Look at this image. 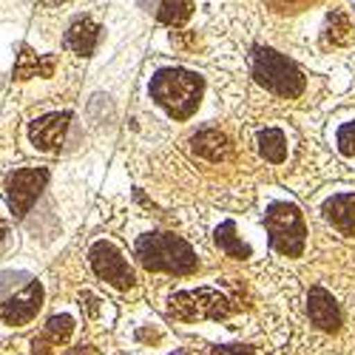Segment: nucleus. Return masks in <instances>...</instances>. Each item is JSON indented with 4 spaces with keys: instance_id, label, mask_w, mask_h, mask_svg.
Returning a JSON list of instances; mask_svg holds the SVG:
<instances>
[{
    "instance_id": "1",
    "label": "nucleus",
    "mask_w": 355,
    "mask_h": 355,
    "mask_svg": "<svg viewBox=\"0 0 355 355\" xmlns=\"http://www.w3.org/2000/svg\"><path fill=\"white\" fill-rule=\"evenodd\" d=\"M151 97L173 120H188L202 97V77L185 69H165L151 83Z\"/></svg>"
},
{
    "instance_id": "2",
    "label": "nucleus",
    "mask_w": 355,
    "mask_h": 355,
    "mask_svg": "<svg viewBox=\"0 0 355 355\" xmlns=\"http://www.w3.org/2000/svg\"><path fill=\"white\" fill-rule=\"evenodd\" d=\"M137 256L148 270L185 276L196 270V256L185 239L173 233H148L137 242Z\"/></svg>"
},
{
    "instance_id": "3",
    "label": "nucleus",
    "mask_w": 355,
    "mask_h": 355,
    "mask_svg": "<svg viewBox=\"0 0 355 355\" xmlns=\"http://www.w3.org/2000/svg\"><path fill=\"white\" fill-rule=\"evenodd\" d=\"M253 77L268 88V92L279 94V97H299L304 92V77L295 69L287 57H282L279 51L268 49V46H256L253 49Z\"/></svg>"
},
{
    "instance_id": "4",
    "label": "nucleus",
    "mask_w": 355,
    "mask_h": 355,
    "mask_svg": "<svg viewBox=\"0 0 355 355\" xmlns=\"http://www.w3.org/2000/svg\"><path fill=\"white\" fill-rule=\"evenodd\" d=\"M268 233L270 242L282 256H302L304 239H307V227L302 214L293 205H273L268 211Z\"/></svg>"
},
{
    "instance_id": "5",
    "label": "nucleus",
    "mask_w": 355,
    "mask_h": 355,
    "mask_svg": "<svg viewBox=\"0 0 355 355\" xmlns=\"http://www.w3.org/2000/svg\"><path fill=\"white\" fill-rule=\"evenodd\" d=\"M236 304L225 299L216 290H196V293H180L171 299V315L180 321H202V318H219L227 315Z\"/></svg>"
},
{
    "instance_id": "6",
    "label": "nucleus",
    "mask_w": 355,
    "mask_h": 355,
    "mask_svg": "<svg viewBox=\"0 0 355 355\" xmlns=\"http://www.w3.org/2000/svg\"><path fill=\"white\" fill-rule=\"evenodd\" d=\"M49 182V168H20L6 176V202L15 214V219H23L28 208L37 202L40 191Z\"/></svg>"
},
{
    "instance_id": "7",
    "label": "nucleus",
    "mask_w": 355,
    "mask_h": 355,
    "mask_svg": "<svg viewBox=\"0 0 355 355\" xmlns=\"http://www.w3.org/2000/svg\"><path fill=\"white\" fill-rule=\"evenodd\" d=\"M88 264H92V270H94V276L100 282H105V284H111L116 290H128L137 282V276L131 270V264L125 261V256L108 242H97L92 250H88Z\"/></svg>"
},
{
    "instance_id": "8",
    "label": "nucleus",
    "mask_w": 355,
    "mask_h": 355,
    "mask_svg": "<svg viewBox=\"0 0 355 355\" xmlns=\"http://www.w3.org/2000/svg\"><path fill=\"white\" fill-rule=\"evenodd\" d=\"M43 307V284L40 282H32L23 293L12 295L9 302L0 304V321L12 324V327H23L28 324Z\"/></svg>"
},
{
    "instance_id": "9",
    "label": "nucleus",
    "mask_w": 355,
    "mask_h": 355,
    "mask_svg": "<svg viewBox=\"0 0 355 355\" xmlns=\"http://www.w3.org/2000/svg\"><path fill=\"white\" fill-rule=\"evenodd\" d=\"M69 123H71L69 111L46 114V116H40V120H35L32 125H28V139H32L35 148H40V151H57L66 139Z\"/></svg>"
},
{
    "instance_id": "10",
    "label": "nucleus",
    "mask_w": 355,
    "mask_h": 355,
    "mask_svg": "<svg viewBox=\"0 0 355 355\" xmlns=\"http://www.w3.org/2000/svg\"><path fill=\"white\" fill-rule=\"evenodd\" d=\"M307 313H310V321L321 330H336L341 327V310L336 304V299L321 290V287H313L310 290V304H307Z\"/></svg>"
},
{
    "instance_id": "11",
    "label": "nucleus",
    "mask_w": 355,
    "mask_h": 355,
    "mask_svg": "<svg viewBox=\"0 0 355 355\" xmlns=\"http://www.w3.org/2000/svg\"><path fill=\"white\" fill-rule=\"evenodd\" d=\"M191 148L196 151V157L208 159V162H225L233 157V145L222 131H199L191 139Z\"/></svg>"
},
{
    "instance_id": "12",
    "label": "nucleus",
    "mask_w": 355,
    "mask_h": 355,
    "mask_svg": "<svg viewBox=\"0 0 355 355\" xmlns=\"http://www.w3.org/2000/svg\"><path fill=\"white\" fill-rule=\"evenodd\" d=\"M97 37H100V28L97 23H92L88 17H80L69 26V32H66V46L74 51V54H92L94 46H97Z\"/></svg>"
},
{
    "instance_id": "13",
    "label": "nucleus",
    "mask_w": 355,
    "mask_h": 355,
    "mask_svg": "<svg viewBox=\"0 0 355 355\" xmlns=\"http://www.w3.org/2000/svg\"><path fill=\"white\" fill-rule=\"evenodd\" d=\"M71 330H74V318H71V315H54V318L46 324L43 336L35 341V349H37L40 355H49L51 349H57V347H60V344L71 336Z\"/></svg>"
},
{
    "instance_id": "14",
    "label": "nucleus",
    "mask_w": 355,
    "mask_h": 355,
    "mask_svg": "<svg viewBox=\"0 0 355 355\" xmlns=\"http://www.w3.org/2000/svg\"><path fill=\"white\" fill-rule=\"evenodd\" d=\"M327 219L333 222L336 230H341L347 236H355V196L344 193V196L330 199L327 202Z\"/></svg>"
},
{
    "instance_id": "15",
    "label": "nucleus",
    "mask_w": 355,
    "mask_h": 355,
    "mask_svg": "<svg viewBox=\"0 0 355 355\" xmlns=\"http://www.w3.org/2000/svg\"><path fill=\"white\" fill-rule=\"evenodd\" d=\"M352 40V23L347 17V12L336 9L327 15V23H324V43L327 46H347Z\"/></svg>"
},
{
    "instance_id": "16",
    "label": "nucleus",
    "mask_w": 355,
    "mask_h": 355,
    "mask_svg": "<svg viewBox=\"0 0 355 355\" xmlns=\"http://www.w3.org/2000/svg\"><path fill=\"white\" fill-rule=\"evenodd\" d=\"M259 154L268 162H284L287 159V137L279 128H264L259 134Z\"/></svg>"
},
{
    "instance_id": "17",
    "label": "nucleus",
    "mask_w": 355,
    "mask_h": 355,
    "mask_svg": "<svg viewBox=\"0 0 355 355\" xmlns=\"http://www.w3.org/2000/svg\"><path fill=\"white\" fill-rule=\"evenodd\" d=\"M216 245L233 256V259H250V248L242 242V236H236V225L233 222H225L219 230H216Z\"/></svg>"
},
{
    "instance_id": "18",
    "label": "nucleus",
    "mask_w": 355,
    "mask_h": 355,
    "mask_svg": "<svg viewBox=\"0 0 355 355\" xmlns=\"http://www.w3.org/2000/svg\"><path fill=\"white\" fill-rule=\"evenodd\" d=\"M193 12L191 0H159V20L165 26H182Z\"/></svg>"
},
{
    "instance_id": "19",
    "label": "nucleus",
    "mask_w": 355,
    "mask_h": 355,
    "mask_svg": "<svg viewBox=\"0 0 355 355\" xmlns=\"http://www.w3.org/2000/svg\"><path fill=\"white\" fill-rule=\"evenodd\" d=\"M51 60H37V54L28 49V46H23V51H20V60H17V77L20 80H26V77H37L40 71L43 74H49L51 71Z\"/></svg>"
},
{
    "instance_id": "20",
    "label": "nucleus",
    "mask_w": 355,
    "mask_h": 355,
    "mask_svg": "<svg viewBox=\"0 0 355 355\" xmlns=\"http://www.w3.org/2000/svg\"><path fill=\"white\" fill-rule=\"evenodd\" d=\"M338 151L347 157H355V125H347L338 134Z\"/></svg>"
},
{
    "instance_id": "21",
    "label": "nucleus",
    "mask_w": 355,
    "mask_h": 355,
    "mask_svg": "<svg viewBox=\"0 0 355 355\" xmlns=\"http://www.w3.org/2000/svg\"><path fill=\"white\" fill-rule=\"evenodd\" d=\"M214 355H253L250 347H242V344H236V347H216Z\"/></svg>"
},
{
    "instance_id": "22",
    "label": "nucleus",
    "mask_w": 355,
    "mask_h": 355,
    "mask_svg": "<svg viewBox=\"0 0 355 355\" xmlns=\"http://www.w3.org/2000/svg\"><path fill=\"white\" fill-rule=\"evenodd\" d=\"M9 233V222H6V216L0 214V242H3V236Z\"/></svg>"
},
{
    "instance_id": "23",
    "label": "nucleus",
    "mask_w": 355,
    "mask_h": 355,
    "mask_svg": "<svg viewBox=\"0 0 355 355\" xmlns=\"http://www.w3.org/2000/svg\"><path fill=\"white\" fill-rule=\"evenodd\" d=\"M69 355H97L94 349H88V347H77V349H71Z\"/></svg>"
},
{
    "instance_id": "24",
    "label": "nucleus",
    "mask_w": 355,
    "mask_h": 355,
    "mask_svg": "<svg viewBox=\"0 0 355 355\" xmlns=\"http://www.w3.org/2000/svg\"><path fill=\"white\" fill-rule=\"evenodd\" d=\"M173 355H188V352H173Z\"/></svg>"
},
{
    "instance_id": "25",
    "label": "nucleus",
    "mask_w": 355,
    "mask_h": 355,
    "mask_svg": "<svg viewBox=\"0 0 355 355\" xmlns=\"http://www.w3.org/2000/svg\"><path fill=\"white\" fill-rule=\"evenodd\" d=\"M51 3H60V0H51Z\"/></svg>"
}]
</instances>
